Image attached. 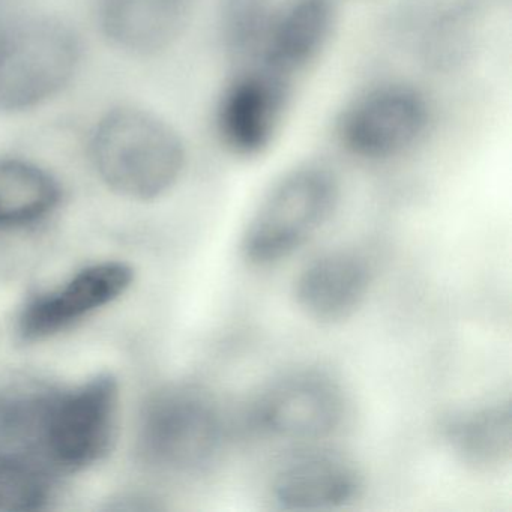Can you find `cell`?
<instances>
[{
  "instance_id": "cell-11",
  "label": "cell",
  "mask_w": 512,
  "mask_h": 512,
  "mask_svg": "<svg viewBox=\"0 0 512 512\" xmlns=\"http://www.w3.org/2000/svg\"><path fill=\"white\" fill-rule=\"evenodd\" d=\"M362 488L361 470L349 457L305 446L275 469L269 490L286 511H328L358 499Z\"/></svg>"
},
{
  "instance_id": "cell-16",
  "label": "cell",
  "mask_w": 512,
  "mask_h": 512,
  "mask_svg": "<svg viewBox=\"0 0 512 512\" xmlns=\"http://www.w3.org/2000/svg\"><path fill=\"white\" fill-rule=\"evenodd\" d=\"M56 476L41 464L0 455V511H37L52 500Z\"/></svg>"
},
{
  "instance_id": "cell-6",
  "label": "cell",
  "mask_w": 512,
  "mask_h": 512,
  "mask_svg": "<svg viewBox=\"0 0 512 512\" xmlns=\"http://www.w3.org/2000/svg\"><path fill=\"white\" fill-rule=\"evenodd\" d=\"M431 121L433 109L424 92L407 83H380L344 106L335 136L347 154L382 163L415 149Z\"/></svg>"
},
{
  "instance_id": "cell-2",
  "label": "cell",
  "mask_w": 512,
  "mask_h": 512,
  "mask_svg": "<svg viewBox=\"0 0 512 512\" xmlns=\"http://www.w3.org/2000/svg\"><path fill=\"white\" fill-rule=\"evenodd\" d=\"M118 407L119 386L112 374H95L65 388L41 385L32 457L56 478L92 466L113 442Z\"/></svg>"
},
{
  "instance_id": "cell-12",
  "label": "cell",
  "mask_w": 512,
  "mask_h": 512,
  "mask_svg": "<svg viewBox=\"0 0 512 512\" xmlns=\"http://www.w3.org/2000/svg\"><path fill=\"white\" fill-rule=\"evenodd\" d=\"M199 0H97V25L110 46L149 58L175 46L191 25Z\"/></svg>"
},
{
  "instance_id": "cell-9",
  "label": "cell",
  "mask_w": 512,
  "mask_h": 512,
  "mask_svg": "<svg viewBox=\"0 0 512 512\" xmlns=\"http://www.w3.org/2000/svg\"><path fill=\"white\" fill-rule=\"evenodd\" d=\"M133 280L127 263H92L59 286L31 296L17 317V332L25 341L55 337L118 301Z\"/></svg>"
},
{
  "instance_id": "cell-4",
  "label": "cell",
  "mask_w": 512,
  "mask_h": 512,
  "mask_svg": "<svg viewBox=\"0 0 512 512\" xmlns=\"http://www.w3.org/2000/svg\"><path fill=\"white\" fill-rule=\"evenodd\" d=\"M340 202V182L325 164L286 170L266 190L245 226L241 253L250 265L293 256L322 230Z\"/></svg>"
},
{
  "instance_id": "cell-17",
  "label": "cell",
  "mask_w": 512,
  "mask_h": 512,
  "mask_svg": "<svg viewBox=\"0 0 512 512\" xmlns=\"http://www.w3.org/2000/svg\"><path fill=\"white\" fill-rule=\"evenodd\" d=\"M14 8V0H0V32L4 31L5 26L19 14Z\"/></svg>"
},
{
  "instance_id": "cell-1",
  "label": "cell",
  "mask_w": 512,
  "mask_h": 512,
  "mask_svg": "<svg viewBox=\"0 0 512 512\" xmlns=\"http://www.w3.org/2000/svg\"><path fill=\"white\" fill-rule=\"evenodd\" d=\"M88 155L98 179L118 196L152 202L169 194L187 169L179 131L154 112L118 106L98 118Z\"/></svg>"
},
{
  "instance_id": "cell-7",
  "label": "cell",
  "mask_w": 512,
  "mask_h": 512,
  "mask_svg": "<svg viewBox=\"0 0 512 512\" xmlns=\"http://www.w3.org/2000/svg\"><path fill=\"white\" fill-rule=\"evenodd\" d=\"M295 85L260 65L236 74L218 97L214 130L239 160L265 155L283 133Z\"/></svg>"
},
{
  "instance_id": "cell-3",
  "label": "cell",
  "mask_w": 512,
  "mask_h": 512,
  "mask_svg": "<svg viewBox=\"0 0 512 512\" xmlns=\"http://www.w3.org/2000/svg\"><path fill=\"white\" fill-rule=\"evenodd\" d=\"M82 61L73 26L49 14H17L0 32V113L46 106L73 85Z\"/></svg>"
},
{
  "instance_id": "cell-15",
  "label": "cell",
  "mask_w": 512,
  "mask_h": 512,
  "mask_svg": "<svg viewBox=\"0 0 512 512\" xmlns=\"http://www.w3.org/2000/svg\"><path fill=\"white\" fill-rule=\"evenodd\" d=\"M61 202V182L49 169L25 158L0 157V230L35 226Z\"/></svg>"
},
{
  "instance_id": "cell-5",
  "label": "cell",
  "mask_w": 512,
  "mask_h": 512,
  "mask_svg": "<svg viewBox=\"0 0 512 512\" xmlns=\"http://www.w3.org/2000/svg\"><path fill=\"white\" fill-rule=\"evenodd\" d=\"M226 419L214 395L193 383L158 391L140 418V457L158 472L193 476L217 463L226 442Z\"/></svg>"
},
{
  "instance_id": "cell-14",
  "label": "cell",
  "mask_w": 512,
  "mask_h": 512,
  "mask_svg": "<svg viewBox=\"0 0 512 512\" xmlns=\"http://www.w3.org/2000/svg\"><path fill=\"white\" fill-rule=\"evenodd\" d=\"M442 436L464 466L475 472H500L512 458L511 401H490L454 413L443 422Z\"/></svg>"
},
{
  "instance_id": "cell-10",
  "label": "cell",
  "mask_w": 512,
  "mask_h": 512,
  "mask_svg": "<svg viewBox=\"0 0 512 512\" xmlns=\"http://www.w3.org/2000/svg\"><path fill=\"white\" fill-rule=\"evenodd\" d=\"M337 25L335 0H281L260 26L257 65L295 85L325 55Z\"/></svg>"
},
{
  "instance_id": "cell-8",
  "label": "cell",
  "mask_w": 512,
  "mask_h": 512,
  "mask_svg": "<svg viewBox=\"0 0 512 512\" xmlns=\"http://www.w3.org/2000/svg\"><path fill=\"white\" fill-rule=\"evenodd\" d=\"M346 418V397L340 383L317 370L286 374L272 382L253 409L262 433L290 443L320 442L340 430Z\"/></svg>"
},
{
  "instance_id": "cell-13",
  "label": "cell",
  "mask_w": 512,
  "mask_h": 512,
  "mask_svg": "<svg viewBox=\"0 0 512 512\" xmlns=\"http://www.w3.org/2000/svg\"><path fill=\"white\" fill-rule=\"evenodd\" d=\"M373 272L362 254L331 250L299 271L293 296L299 310L326 325L343 322L359 310L370 292Z\"/></svg>"
}]
</instances>
